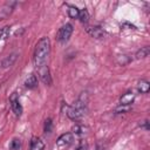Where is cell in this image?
<instances>
[{"mask_svg": "<svg viewBox=\"0 0 150 150\" xmlns=\"http://www.w3.org/2000/svg\"><path fill=\"white\" fill-rule=\"evenodd\" d=\"M38 74H39V77L40 80L46 84V86H50L52 84V75H50V71H49V68L47 64L38 68Z\"/></svg>", "mask_w": 150, "mask_h": 150, "instance_id": "cell-4", "label": "cell"}, {"mask_svg": "<svg viewBox=\"0 0 150 150\" xmlns=\"http://www.w3.org/2000/svg\"><path fill=\"white\" fill-rule=\"evenodd\" d=\"M9 33H11V28L8 26H5L0 29V40H6L9 38Z\"/></svg>", "mask_w": 150, "mask_h": 150, "instance_id": "cell-18", "label": "cell"}, {"mask_svg": "<svg viewBox=\"0 0 150 150\" xmlns=\"http://www.w3.org/2000/svg\"><path fill=\"white\" fill-rule=\"evenodd\" d=\"M76 150H88V145H87V143L81 142V143H80V145L76 148Z\"/></svg>", "mask_w": 150, "mask_h": 150, "instance_id": "cell-22", "label": "cell"}, {"mask_svg": "<svg viewBox=\"0 0 150 150\" xmlns=\"http://www.w3.org/2000/svg\"><path fill=\"white\" fill-rule=\"evenodd\" d=\"M21 148V139L20 138H13L9 143V149L11 150H19Z\"/></svg>", "mask_w": 150, "mask_h": 150, "instance_id": "cell-17", "label": "cell"}, {"mask_svg": "<svg viewBox=\"0 0 150 150\" xmlns=\"http://www.w3.org/2000/svg\"><path fill=\"white\" fill-rule=\"evenodd\" d=\"M135 101V94L132 91H128L123 94L120 98V102L122 105H131V103Z\"/></svg>", "mask_w": 150, "mask_h": 150, "instance_id": "cell-9", "label": "cell"}, {"mask_svg": "<svg viewBox=\"0 0 150 150\" xmlns=\"http://www.w3.org/2000/svg\"><path fill=\"white\" fill-rule=\"evenodd\" d=\"M45 143L39 137H33L30 141V150H43Z\"/></svg>", "mask_w": 150, "mask_h": 150, "instance_id": "cell-10", "label": "cell"}, {"mask_svg": "<svg viewBox=\"0 0 150 150\" xmlns=\"http://www.w3.org/2000/svg\"><path fill=\"white\" fill-rule=\"evenodd\" d=\"M18 53H12V54H9V55H7L1 62H0V67L1 68H8V67H11V66H13L14 64V62L16 61V59H18Z\"/></svg>", "mask_w": 150, "mask_h": 150, "instance_id": "cell-7", "label": "cell"}, {"mask_svg": "<svg viewBox=\"0 0 150 150\" xmlns=\"http://www.w3.org/2000/svg\"><path fill=\"white\" fill-rule=\"evenodd\" d=\"M73 142H74V135H73L71 132H66V134H62V135L57 138L56 144H57V146H60V148H64V146L70 145Z\"/></svg>", "mask_w": 150, "mask_h": 150, "instance_id": "cell-6", "label": "cell"}, {"mask_svg": "<svg viewBox=\"0 0 150 150\" xmlns=\"http://www.w3.org/2000/svg\"><path fill=\"white\" fill-rule=\"evenodd\" d=\"M9 103H11L12 111L15 114V116H21V114H22V107H21V103L19 102V97H18V94L16 93H13L11 95Z\"/></svg>", "mask_w": 150, "mask_h": 150, "instance_id": "cell-5", "label": "cell"}, {"mask_svg": "<svg viewBox=\"0 0 150 150\" xmlns=\"http://www.w3.org/2000/svg\"><path fill=\"white\" fill-rule=\"evenodd\" d=\"M129 110H130V105H122V104H120L117 108H115L114 112L115 114H125Z\"/></svg>", "mask_w": 150, "mask_h": 150, "instance_id": "cell-20", "label": "cell"}, {"mask_svg": "<svg viewBox=\"0 0 150 150\" xmlns=\"http://www.w3.org/2000/svg\"><path fill=\"white\" fill-rule=\"evenodd\" d=\"M50 52V41L48 38H42L38 41V43L35 45V49L33 53V64L34 67L38 69L46 63L47 57L49 55Z\"/></svg>", "mask_w": 150, "mask_h": 150, "instance_id": "cell-2", "label": "cell"}, {"mask_svg": "<svg viewBox=\"0 0 150 150\" xmlns=\"http://www.w3.org/2000/svg\"><path fill=\"white\" fill-rule=\"evenodd\" d=\"M87 102H88V94L82 93L73 105H67L63 103L62 109L66 111L64 114L68 116V118H70L71 121H79L87 112Z\"/></svg>", "mask_w": 150, "mask_h": 150, "instance_id": "cell-1", "label": "cell"}, {"mask_svg": "<svg viewBox=\"0 0 150 150\" xmlns=\"http://www.w3.org/2000/svg\"><path fill=\"white\" fill-rule=\"evenodd\" d=\"M149 54H150V48H149L148 46H144V47H142L141 49H138V50L136 52V54H135V59H137V60H139V59H144V57H146Z\"/></svg>", "mask_w": 150, "mask_h": 150, "instance_id": "cell-13", "label": "cell"}, {"mask_svg": "<svg viewBox=\"0 0 150 150\" xmlns=\"http://www.w3.org/2000/svg\"><path fill=\"white\" fill-rule=\"evenodd\" d=\"M87 130H88V128L86 125H83V124H75L71 128V131H73L71 134H75L77 136H83L84 134H87Z\"/></svg>", "mask_w": 150, "mask_h": 150, "instance_id": "cell-12", "label": "cell"}, {"mask_svg": "<svg viewBox=\"0 0 150 150\" xmlns=\"http://www.w3.org/2000/svg\"><path fill=\"white\" fill-rule=\"evenodd\" d=\"M77 19H80V21L82 23H87L88 20H89V13H88V11L86 8L80 9V14H79V18Z\"/></svg>", "mask_w": 150, "mask_h": 150, "instance_id": "cell-16", "label": "cell"}, {"mask_svg": "<svg viewBox=\"0 0 150 150\" xmlns=\"http://www.w3.org/2000/svg\"><path fill=\"white\" fill-rule=\"evenodd\" d=\"M68 15L71 18V19H77L79 18V14H80V9L76 7V6H68Z\"/></svg>", "mask_w": 150, "mask_h": 150, "instance_id": "cell-15", "label": "cell"}, {"mask_svg": "<svg viewBox=\"0 0 150 150\" xmlns=\"http://www.w3.org/2000/svg\"><path fill=\"white\" fill-rule=\"evenodd\" d=\"M36 86H38V79L34 74H30L25 81V87L28 89H34L36 88Z\"/></svg>", "mask_w": 150, "mask_h": 150, "instance_id": "cell-11", "label": "cell"}, {"mask_svg": "<svg viewBox=\"0 0 150 150\" xmlns=\"http://www.w3.org/2000/svg\"><path fill=\"white\" fill-rule=\"evenodd\" d=\"M117 61H118V63H120V64L124 66V64H127V63H129V62H130V59H129L127 55H120V56L117 57Z\"/></svg>", "mask_w": 150, "mask_h": 150, "instance_id": "cell-21", "label": "cell"}, {"mask_svg": "<svg viewBox=\"0 0 150 150\" xmlns=\"http://www.w3.org/2000/svg\"><path fill=\"white\" fill-rule=\"evenodd\" d=\"M52 130H53V121H52V118H47V120L45 121L43 131H45L46 134H50Z\"/></svg>", "mask_w": 150, "mask_h": 150, "instance_id": "cell-19", "label": "cell"}, {"mask_svg": "<svg viewBox=\"0 0 150 150\" xmlns=\"http://www.w3.org/2000/svg\"><path fill=\"white\" fill-rule=\"evenodd\" d=\"M71 34H73V26L70 23H66L59 29L56 34V40L59 42H67L71 36Z\"/></svg>", "mask_w": 150, "mask_h": 150, "instance_id": "cell-3", "label": "cell"}, {"mask_svg": "<svg viewBox=\"0 0 150 150\" xmlns=\"http://www.w3.org/2000/svg\"><path fill=\"white\" fill-rule=\"evenodd\" d=\"M137 88H138V91L142 93V94H146L150 89V83L146 81V80H141L138 81V84H137Z\"/></svg>", "mask_w": 150, "mask_h": 150, "instance_id": "cell-14", "label": "cell"}, {"mask_svg": "<svg viewBox=\"0 0 150 150\" xmlns=\"http://www.w3.org/2000/svg\"><path fill=\"white\" fill-rule=\"evenodd\" d=\"M87 32L95 39H102L104 36V30L102 27L100 26H93V27H88Z\"/></svg>", "mask_w": 150, "mask_h": 150, "instance_id": "cell-8", "label": "cell"}]
</instances>
